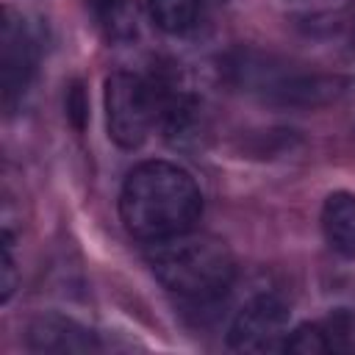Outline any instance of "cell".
<instances>
[{
    "instance_id": "obj_6",
    "label": "cell",
    "mask_w": 355,
    "mask_h": 355,
    "mask_svg": "<svg viewBox=\"0 0 355 355\" xmlns=\"http://www.w3.org/2000/svg\"><path fill=\"white\" fill-rule=\"evenodd\" d=\"M28 347L33 352H94L100 349L94 333L75 319L47 313L31 322L28 327Z\"/></svg>"
},
{
    "instance_id": "obj_1",
    "label": "cell",
    "mask_w": 355,
    "mask_h": 355,
    "mask_svg": "<svg viewBox=\"0 0 355 355\" xmlns=\"http://www.w3.org/2000/svg\"><path fill=\"white\" fill-rule=\"evenodd\" d=\"M200 214V186L172 161H141L122 183L119 219L125 230L144 244L191 230Z\"/></svg>"
},
{
    "instance_id": "obj_4",
    "label": "cell",
    "mask_w": 355,
    "mask_h": 355,
    "mask_svg": "<svg viewBox=\"0 0 355 355\" xmlns=\"http://www.w3.org/2000/svg\"><path fill=\"white\" fill-rule=\"evenodd\" d=\"M291 313L275 294H258L241 305L227 330V347L236 352H286Z\"/></svg>"
},
{
    "instance_id": "obj_9",
    "label": "cell",
    "mask_w": 355,
    "mask_h": 355,
    "mask_svg": "<svg viewBox=\"0 0 355 355\" xmlns=\"http://www.w3.org/2000/svg\"><path fill=\"white\" fill-rule=\"evenodd\" d=\"M147 6H150L153 22L164 33L180 36V33H189L197 25L202 0H147Z\"/></svg>"
},
{
    "instance_id": "obj_14",
    "label": "cell",
    "mask_w": 355,
    "mask_h": 355,
    "mask_svg": "<svg viewBox=\"0 0 355 355\" xmlns=\"http://www.w3.org/2000/svg\"><path fill=\"white\" fill-rule=\"evenodd\" d=\"M208 3H216V6H222V3H227V0H208Z\"/></svg>"
},
{
    "instance_id": "obj_10",
    "label": "cell",
    "mask_w": 355,
    "mask_h": 355,
    "mask_svg": "<svg viewBox=\"0 0 355 355\" xmlns=\"http://www.w3.org/2000/svg\"><path fill=\"white\" fill-rule=\"evenodd\" d=\"M283 3H286V11L305 25L336 22L352 6V0H283Z\"/></svg>"
},
{
    "instance_id": "obj_2",
    "label": "cell",
    "mask_w": 355,
    "mask_h": 355,
    "mask_svg": "<svg viewBox=\"0 0 355 355\" xmlns=\"http://www.w3.org/2000/svg\"><path fill=\"white\" fill-rule=\"evenodd\" d=\"M147 263L169 294L189 302L219 300L236 277L230 247L211 233H197L194 227L153 241L147 247Z\"/></svg>"
},
{
    "instance_id": "obj_11",
    "label": "cell",
    "mask_w": 355,
    "mask_h": 355,
    "mask_svg": "<svg viewBox=\"0 0 355 355\" xmlns=\"http://www.w3.org/2000/svg\"><path fill=\"white\" fill-rule=\"evenodd\" d=\"M330 349H333L330 333L319 324H300L288 333L286 341V352H297V355H322Z\"/></svg>"
},
{
    "instance_id": "obj_5",
    "label": "cell",
    "mask_w": 355,
    "mask_h": 355,
    "mask_svg": "<svg viewBox=\"0 0 355 355\" xmlns=\"http://www.w3.org/2000/svg\"><path fill=\"white\" fill-rule=\"evenodd\" d=\"M3 103L11 108L31 86V78L36 72V39L22 17L14 11L6 14L3 22Z\"/></svg>"
},
{
    "instance_id": "obj_12",
    "label": "cell",
    "mask_w": 355,
    "mask_h": 355,
    "mask_svg": "<svg viewBox=\"0 0 355 355\" xmlns=\"http://www.w3.org/2000/svg\"><path fill=\"white\" fill-rule=\"evenodd\" d=\"M17 288V261H14V239L11 230H3V255H0V300L8 302Z\"/></svg>"
},
{
    "instance_id": "obj_7",
    "label": "cell",
    "mask_w": 355,
    "mask_h": 355,
    "mask_svg": "<svg viewBox=\"0 0 355 355\" xmlns=\"http://www.w3.org/2000/svg\"><path fill=\"white\" fill-rule=\"evenodd\" d=\"M322 236L327 247L344 258L355 261V194L349 191H333L322 202Z\"/></svg>"
},
{
    "instance_id": "obj_8",
    "label": "cell",
    "mask_w": 355,
    "mask_h": 355,
    "mask_svg": "<svg viewBox=\"0 0 355 355\" xmlns=\"http://www.w3.org/2000/svg\"><path fill=\"white\" fill-rule=\"evenodd\" d=\"M94 25L108 42H128L136 36V3L133 0H89Z\"/></svg>"
},
{
    "instance_id": "obj_3",
    "label": "cell",
    "mask_w": 355,
    "mask_h": 355,
    "mask_svg": "<svg viewBox=\"0 0 355 355\" xmlns=\"http://www.w3.org/2000/svg\"><path fill=\"white\" fill-rule=\"evenodd\" d=\"M105 125L108 136L122 150H136L147 141L161 119L164 97L153 80L136 72H114L105 78Z\"/></svg>"
},
{
    "instance_id": "obj_13",
    "label": "cell",
    "mask_w": 355,
    "mask_h": 355,
    "mask_svg": "<svg viewBox=\"0 0 355 355\" xmlns=\"http://www.w3.org/2000/svg\"><path fill=\"white\" fill-rule=\"evenodd\" d=\"M347 322H349V327H352V330H355V319H349V316H347Z\"/></svg>"
}]
</instances>
